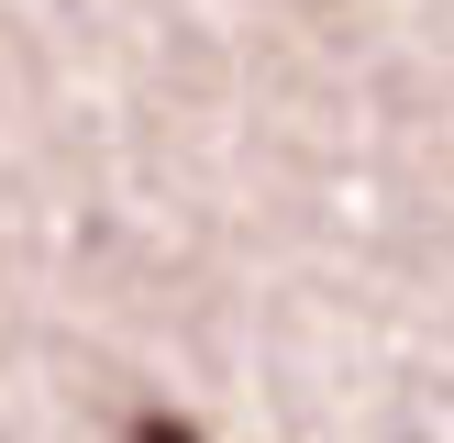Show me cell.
<instances>
[{
    "label": "cell",
    "mask_w": 454,
    "mask_h": 443,
    "mask_svg": "<svg viewBox=\"0 0 454 443\" xmlns=\"http://www.w3.org/2000/svg\"><path fill=\"white\" fill-rule=\"evenodd\" d=\"M133 443H200V432H189L177 410H145V421H133Z\"/></svg>",
    "instance_id": "1"
}]
</instances>
